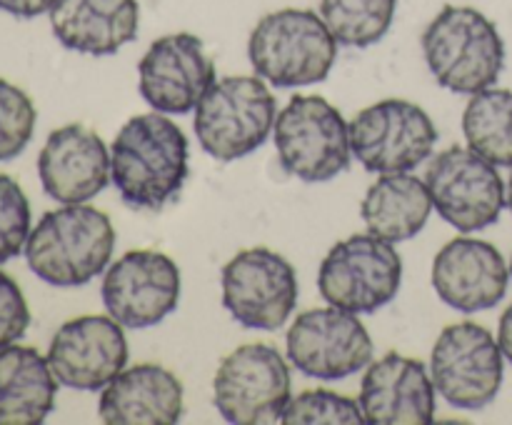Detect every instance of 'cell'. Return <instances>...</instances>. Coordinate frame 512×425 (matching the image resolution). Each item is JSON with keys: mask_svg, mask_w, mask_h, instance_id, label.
<instances>
[{"mask_svg": "<svg viewBox=\"0 0 512 425\" xmlns=\"http://www.w3.org/2000/svg\"><path fill=\"white\" fill-rule=\"evenodd\" d=\"M190 145L165 113L133 115L110 148L113 183L133 210H163L188 180Z\"/></svg>", "mask_w": 512, "mask_h": 425, "instance_id": "obj_1", "label": "cell"}, {"mask_svg": "<svg viewBox=\"0 0 512 425\" xmlns=\"http://www.w3.org/2000/svg\"><path fill=\"white\" fill-rule=\"evenodd\" d=\"M115 228L103 210L70 203L48 210L25 243L28 268L55 288H78L108 268Z\"/></svg>", "mask_w": 512, "mask_h": 425, "instance_id": "obj_2", "label": "cell"}, {"mask_svg": "<svg viewBox=\"0 0 512 425\" xmlns=\"http://www.w3.org/2000/svg\"><path fill=\"white\" fill-rule=\"evenodd\" d=\"M420 43L430 73L450 93L475 95L493 88L505 68L498 25L470 5H445Z\"/></svg>", "mask_w": 512, "mask_h": 425, "instance_id": "obj_3", "label": "cell"}, {"mask_svg": "<svg viewBox=\"0 0 512 425\" xmlns=\"http://www.w3.org/2000/svg\"><path fill=\"white\" fill-rule=\"evenodd\" d=\"M255 73L275 88L323 83L338 58V40L323 15L308 8H283L263 15L248 40Z\"/></svg>", "mask_w": 512, "mask_h": 425, "instance_id": "obj_4", "label": "cell"}, {"mask_svg": "<svg viewBox=\"0 0 512 425\" xmlns=\"http://www.w3.org/2000/svg\"><path fill=\"white\" fill-rule=\"evenodd\" d=\"M275 118L278 100L260 75H225L195 105L193 128L210 158L233 163L265 145Z\"/></svg>", "mask_w": 512, "mask_h": 425, "instance_id": "obj_5", "label": "cell"}, {"mask_svg": "<svg viewBox=\"0 0 512 425\" xmlns=\"http://www.w3.org/2000/svg\"><path fill=\"white\" fill-rule=\"evenodd\" d=\"M275 150L283 170L305 183H325L350 168V123L320 95H295L275 118Z\"/></svg>", "mask_w": 512, "mask_h": 425, "instance_id": "obj_6", "label": "cell"}, {"mask_svg": "<svg viewBox=\"0 0 512 425\" xmlns=\"http://www.w3.org/2000/svg\"><path fill=\"white\" fill-rule=\"evenodd\" d=\"M403 258L393 243L373 233H358L328 250L318 270L325 303L350 313H375L398 295Z\"/></svg>", "mask_w": 512, "mask_h": 425, "instance_id": "obj_7", "label": "cell"}, {"mask_svg": "<svg viewBox=\"0 0 512 425\" xmlns=\"http://www.w3.org/2000/svg\"><path fill=\"white\" fill-rule=\"evenodd\" d=\"M213 403L233 425L280 423L290 403V368L280 350L248 343L225 355L215 370Z\"/></svg>", "mask_w": 512, "mask_h": 425, "instance_id": "obj_8", "label": "cell"}, {"mask_svg": "<svg viewBox=\"0 0 512 425\" xmlns=\"http://www.w3.org/2000/svg\"><path fill=\"white\" fill-rule=\"evenodd\" d=\"M425 185L440 218L460 233L495 225L508 203L498 165L463 145H450L430 160Z\"/></svg>", "mask_w": 512, "mask_h": 425, "instance_id": "obj_9", "label": "cell"}, {"mask_svg": "<svg viewBox=\"0 0 512 425\" xmlns=\"http://www.w3.org/2000/svg\"><path fill=\"white\" fill-rule=\"evenodd\" d=\"M438 128L420 105L388 98L350 120L353 155L370 173H410L433 155Z\"/></svg>", "mask_w": 512, "mask_h": 425, "instance_id": "obj_10", "label": "cell"}, {"mask_svg": "<svg viewBox=\"0 0 512 425\" xmlns=\"http://www.w3.org/2000/svg\"><path fill=\"white\" fill-rule=\"evenodd\" d=\"M223 305L235 323L250 330H278L298 305V273L270 248L240 250L220 273Z\"/></svg>", "mask_w": 512, "mask_h": 425, "instance_id": "obj_11", "label": "cell"}, {"mask_svg": "<svg viewBox=\"0 0 512 425\" xmlns=\"http://www.w3.org/2000/svg\"><path fill=\"white\" fill-rule=\"evenodd\" d=\"M503 350L485 325L453 323L438 335L430 358L435 390L453 408L480 410L503 385Z\"/></svg>", "mask_w": 512, "mask_h": 425, "instance_id": "obj_12", "label": "cell"}, {"mask_svg": "<svg viewBox=\"0 0 512 425\" xmlns=\"http://www.w3.org/2000/svg\"><path fill=\"white\" fill-rule=\"evenodd\" d=\"M288 360L298 373L318 380H343L368 368L373 338L350 310L310 308L288 330Z\"/></svg>", "mask_w": 512, "mask_h": 425, "instance_id": "obj_13", "label": "cell"}, {"mask_svg": "<svg viewBox=\"0 0 512 425\" xmlns=\"http://www.w3.org/2000/svg\"><path fill=\"white\" fill-rule=\"evenodd\" d=\"M100 298L123 328H153L180 303L178 263L160 250H128L105 270Z\"/></svg>", "mask_w": 512, "mask_h": 425, "instance_id": "obj_14", "label": "cell"}, {"mask_svg": "<svg viewBox=\"0 0 512 425\" xmlns=\"http://www.w3.org/2000/svg\"><path fill=\"white\" fill-rule=\"evenodd\" d=\"M215 83V63L193 33H170L145 50L138 65V88L145 103L165 115L195 110Z\"/></svg>", "mask_w": 512, "mask_h": 425, "instance_id": "obj_15", "label": "cell"}, {"mask_svg": "<svg viewBox=\"0 0 512 425\" xmlns=\"http://www.w3.org/2000/svg\"><path fill=\"white\" fill-rule=\"evenodd\" d=\"M128 355V338L113 315H80L53 335L48 363L60 385L93 393L125 370Z\"/></svg>", "mask_w": 512, "mask_h": 425, "instance_id": "obj_16", "label": "cell"}, {"mask_svg": "<svg viewBox=\"0 0 512 425\" xmlns=\"http://www.w3.org/2000/svg\"><path fill=\"white\" fill-rule=\"evenodd\" d=\"M38 175L48 198L63 205L88 203L113 180L110 150L88 125H63L38 153Z\"/></svg>", "mask_w": 512, "mask_h": 425, "instance_id": "obj_17", "label": "cell"}, {"mask_svg": "<svg viewBox=\"0 0 512 425\" xmlns=\"http://www.w3.org/2000/svg\"><path fill=\"white\" fill-rule=\"evenodd\" d=\"M510 270L488 240L455 238L433 260V288L445 305L465 315L495 308L508 293Z\"/></svg>", "mask_w": 512, "mask_h": 425, "instance_id": "obj_18", "label": "cell"}, {"mask_svg": "<svg viewBox=\"0 0 512 425\" xmlns=\"http://www.w3.org/2000/svg\"><path fill=\"white\" fill-rule=\"evenodd\" d=\"M435 393L425 363L388 353L365 373L360 408L370 425H430L435 420Z\"/></svg>", "mask_w": 512, "mask_h": 425, "instance_id": "obj_19", "label": "cell"}, {"mask_svg": "<svg viewBox=\"0 0 512 425\" xmlns=\"http://www.w3.org/2000/svg\"><path fill=\"white\" fill-rule=\"evenodd\" d=\"M98 413L108 425H175L183 418V383L163 365H133L105 385Z\"/></svg>", "mask_w": 512, "mask_h": 425, "instance_id": "obj_20", "label": "cell"}, {"mask_svg": "<svg viewBox=\"0 0 512 425\" xmlns=\"http://www.w3.org/2000/svg\"><path fill=\"white\" fill-rule=\"evenodd\" d=\"M50 28L63 48L83 55H113L138 38V0H55Z\"/></svg>", "mask_w": 512, "mask_h": 425, "instance_id": "obj_21", "label": "cell"}, {"mask_svg": "<svg viewBox=\"0 0 512 425\" xmlns=\"http://www.w3.org/2000/svg\"><path fill=\"white\" fill-rule=\"evenodd\" d=\"M58 378L30 345L0 348V425H38L53 413Z\"/></svg>", "mask_w": 512, "mask_h": 425, "instance_id": "obj_22", "label": "cell"}, {"mask_svg": "<svg viewBox=\"0 0 512 425\" xmlns=\"http://www.w3.org/2000/svg\"><path fill=\"white\" fill-rule=\"evenodd\" d=\"M433 198L425 180L410 173H385L375 180L360 203V215L368 233L403 243L415 238L428 225Z\"/></svg>", "mask_w": 512, "mask_h": 425, "instance_id": "obj_23", "label": "cell"}, {"mask_svg": "<svg viewBox=\"0 0 512 425\" xmlns=\"http://www.w3.org/2000/svg\"><path fill=\"white\" fill-rule=\"evenodd\" d=\"M463 133L468 148L498 168H512V90L485 88L470 95Z\"/></svg>", "mask_w": 512, "mask_h": 425, "instance_id": "obj_24", "label": "cell"}, {"mask_svg": "<svg viewBox=\"0 0 512 425\" xmlns=\"http://www.w3.org/2000/svg\"><path fill=\"white\" fill-rule=\"evenodd\" d=\"M395 10L398 0H320V15L345 48H370L383 40Z\"/></svg>", "mask_w": 512, "mask_h": 425, "instance_id": "obj_25", "label": "cell"}, {"mask_svg": "<svg viewBox=\"0 0 512 425\" xmlns=\"http://www.w3.org/2000/svg\"><path fill=\"white\" fill-rule=\"evenodd\" d=\"M285 425H358L365 423L360 400L333 390H305L298 398H290L285 413L280 418Z\"/></svg>", "mask_w": 512, "mask_h": 425, "instance_id": "obj_26", "label": "cell"}, {"mask_svg": "<svg viewBox=\"0 0 512 425\" xmlns=\"http://www.w3.org/2000/svg\"><path fill=\"white\" fill-rule=\"evenodd\" d=\"M35 123H38V110L30 95L0 78V160L15 158L28 148Z\"/></svg>", "mask_w": 512, "mask_h": 425, "instance_id": "obj_27", "label": "cell"}, {"mask_svg": "<svg viewBox=\"0 0 512 425\" xmlns=\"http://www.w3.org/2000/svg\"><path fill=\"white\" fill-rule=\"evenodd\" d=\"M30 230L28 195L18 180L0 173V265L23 253Z\"/></svg>", "mask_w": 512, "mask_h": 425, "instance_id": "obj_28", "label": "cell"}, {"mask_svg": "<svg viewBox=\"0 0 512 425\" xmlns=\"http://www.w3.org/2000/svg\"><path fill=\"white\" fill-rule=\"evenodd\" d=\"M30 328V308L20 285L0 270V348L18 343Z\"/></svg>", "mask_w": 512, "mask_h": 425, "instance_id": "obj_29", "label": "cell"}, {"mask_svg": "<svg viewBox=\"0 0 512 425\" xmlns=\"http://www.w3.org/2000/svg\"><path fill=\"white\" fill-rule=\"evenodd\" d=\"M55 0H0V10L8 15H13V18H23V20H30V18H38V15L48 13L50 8H53Z\"/></svg>", "mask_w": 512, "mask_h": 425, "instance_id": "obj_30", "label": "cell"}, {"mask_svg": "<svg viewBox=\"0 0 512 425\" xmlns=\"http://www.w3.org/2000/svg\"><path fill=\"white\" fill-rule=\"evenodd\" d=\"M498 343H500V350H503L505 358H508L512 363V305L508 310H505L503 318H500Z\"/></svg>", "mask_w": 512, "mask_h": 425, "instance_id": "obj_31", "label": "cell"}, {"mask_svg": "<svg viewBox=\"0 0 512 425\" xmlns=\"http://www.w3.org/2000/svg\"><path fill=\"white\" fill-rule=\"evenodd\" d=\"M508 208L512 213V175H510V185H508Z\"/></svg>", "mask_w": 512, "mask_h": 425, "instance_id": "obj_32", "label": "cell"}, {"mask_svg": "<svg viewBox=\"0 0 512 425\" xmlns=\"http://www.w3.org/2000/svg\"><path fill=\"white\" fill-rule=\"evenodd\" d=\"M510 275H512V263H510Z\"/></svg>", "mask_w": 512, "mask_h": 425, "instance_id": "obj_33", "label": "cell"}]
</instances>
